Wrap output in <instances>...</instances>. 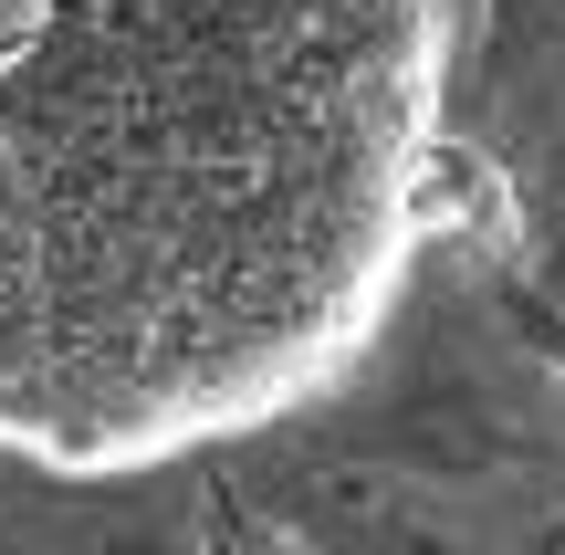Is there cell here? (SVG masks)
Here are the masks:
<instances>
[{
  "instance_id": "cell-1",
  "label": "cell",
  "mask_w": 565,
  "mask_h": 555,
  "mask_svg": "<svg viewBox=\"0 0 565 555\" xmlns=\"http://www.w3.org/2000/svg\"><path fill=\"white\" fill-rule=\"evenodd\" d=\"M461 0H32L0 42V461L126 482L324 398L429 231Z\"/></svg>"
}]
</instances>
